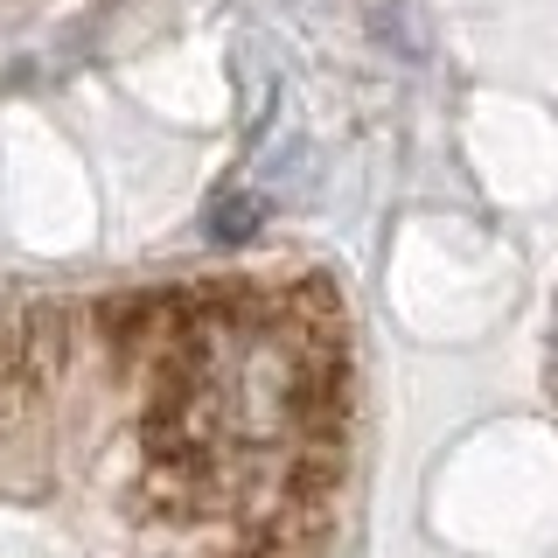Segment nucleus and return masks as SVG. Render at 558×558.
<instances>
[{"label":"nucleus","mask_w":558,"mask_h":558,"mask_svg":"<svg viewBox=\"0 0 558 558\" xmlns=\"http://www.w3.org/2000/svg\"><path fill=\"white\" fill-rule=\"evenodd\" d=\"M336 322L322 293L196 301L161 328L147 475L189 517L287 510L336 418Z\"/></svg>","instance_id":"1"}]
</instances>
